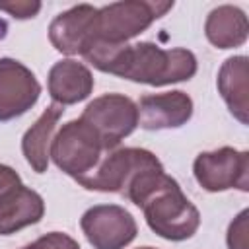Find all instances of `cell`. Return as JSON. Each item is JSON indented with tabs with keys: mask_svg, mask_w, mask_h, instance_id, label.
<instances>
[{
	"mask_svg": "<svg viewBox=\"0 0 249 249\" xmlns=\"http://www.w3.org/2000/svg\"><path fill=\"white\" fill-rule=\"evenodd\" d=\"M99 72L146 86L187 82L196 74L198 62L189 49H161L156 43L109 45L93 41L82 54Z\"/></svg>",
	"mask_w": 249,
	"mask_h": 249,
	"instance_id": "cell-1",
	"label": "cell"
},
{
	"mask_svg": "<svg viewBox=\"0 0 249 249\" xmlns=\"http://www.w3.org/2000/svg\"><path fill=\"white\" fill-rule=\"evenodd\" d=\"M130 202L142 208L148 228L161 239H191L200 226L198 208L165 171L148 177L130 196Z\"/></svg>",
	"mask_w": 249,
	"mask_h": 249,
	"instance_id": "cell-2",
	"label": "cell"
},
{
	"mask_svg": "<svg viewBox=\"0 0 249 249\" xmlns=\"http://www.w3.org/2000/svg\"><path fill=\"white\" fill-rule=\"evenodd\" d=\"M161 161L144 148H119L109 150L97 167L86 175L76 179L78 185H82L88 191H99V193H119L124 196L128 189L146 173L154 169H161Z\"/></svg>",
	"mask_w": 249,
	"mask_h": 249,
	"instance_id": "cell-3",
	"label": "cell"
},
{
	"mask_svg": "<svg viewBox=\"0 0 249 249\" xmlns=\"http://www.w3.org/2000/svg\"><path fill=\"white\" fill-rule=\"evenodd\" d=\"M171 8L173 2L161 0H123L97 8L93 41L109 45L128 43L146 31L156 19L165 16Z\"/></svg>",
	"mask_w": 249,
	"mask_h": 249,
	"instance_id": "cell-4",
	"label": "cell"
},
{
	"mask_svg": "<svg viewBox=\"0 0 249 249\" xmlns=\"http://www.w3.org/2000/svg\"><path fill=\"white\" fill-rule=\"evenodd\" d=\"M103 152L99 136L84 119L64 123L51 144V160L72 179L89 175L101 161Z\"/></svg>",
	"mask_w": 249,
	"mask_h": 249,
	"instance_id": "cell-5",
	"label": "cell"
},
{
	"mask_svg": "<svg viewBox=\"0 0 249 249\" xmlns=\"http://www.w3.org/2000/svg\"><path fill=\"white\" fill-rule=\"evenodd\" d=\"M80 119L95 130L105 152H109L134 132L138 126V109L123 93H103L86 105Z\"/></svg>",
	"mask_w": 249,
	"mask_h": 249,
	"instance_id": "cell-6",
	"label": "cell"
},
{
	"mask_svg": "<svg viewBox=\"0 0 249 249\" xmlns=\"http://www.w3.org/2000/svg\"><path fill=\"white\" fill-rule=\"evenodd\" d=\"M196 183L208 193L230 189L249 191V154L231 146H222L212 152H200L193 161Z\"/></svg>",
	"mask_w": 249,
	"mask_h": 249,
	"instance_id": "cell-7",
	"label": "cell"
},
{
	"mask_svg": "<svg viewBox=\"0 0 249 249\" xmlns=\"http://www.w3.org/2000/svg\"><path fill=\"white\" fill-rule=\"evenodd\" d=\"M80 228L93 249H124L138 233L134 216L119 204H95L88 208L80 218Z\"/></svg>",
	"mask_w": 249,
	"mask_h": 249,
	"instance_id": "cell-8",
	"label": "cell"
},
{
	"mask_svg": "<svg viewBox=\"0 0 249 249\" xmlns=\"http://www.w3.org/2000/svg\"><path fill=\"white\" fill-rule=\"evenodd\" d=\"M41 95L35 74L16 58H0V123L25 115Z\"/></svg>",
	"mask_w": 249,
	"mask_h": 249,
	"instance_id": "cell-9",
	"label": "cell"
},
{
	"mask_svg": "<svg viewBox=\"0 0 249 249\" xmlns=\"http://www.w3.org/2000/svg\"><path fill=\"white\" fill-rule=\"evenodd\" d=\"M97 8L91 4H78L58 14L49 25L51 45L68 56L84 54L95 37Z\"/></svg>",
	"mask_w": 249,
	"mask_h": 249,
	"instance_id": "cell-10",
	"label": "cell"
},
{
	"mask_svg": "<svg viewBox=\"0 0 249 249\" xmlns=\"http://www.w3.org/2000/svg\"><path fill=\"white\" fill-rule=\"evenodd\" d=\"M138 126L144 130H167L187 124L193 117V99L179 89L142 95L136 103Z\"/></svg>",
	"mask_w": 249,
	"mask_h": 249,
	"instance_id": "cell-11",
	"label": "cell"
},
{
	"mask_svg": "<svg viewBox=\"0 0 249 249\" xmlns=\"http://www.w3.org/2000/svg\"><path fill=\"white\" fill-rule=\"evenodd\" d=\"M93 74L91 70L74 58H62L54 62L47 76V89L53 97V103L74 105L88 99L93 91Z\"/></svg>",
	"mask_w": 249,
	"mask_h": 249,
	"instance_id": "cell-12",
	"label": "cell"
},
{
	"mask_svg": "<svg viewBox=\"0 0 249 249\" xmlns=\"http://www.w3.org/2000/svg\"><path fill=\"white\" fill-rule=\"evenodd\" d=\"M218 93L230 113L241 123H249V58L245 54L230 56L218 70Z\"/></svg>",
	"mask_w": 249,
	"mask_h": 249,
	"instance_id": "cell-13",
	"label": "cell"
},
{
	"mask_svg": "<svg viewBox=\"0 0 249 249\" xmlns=\"http://www.w3.org/2000/svg\"><path fill=\"white\" fill-rule=\"evenodd\" d=\"M45 216L43 196L23 183L0 196V235H12Z\"/></svg>",
	"mask_w": 249,
	"mask_h": 249,
	"instance_id": "cell-14",
	"label": "cell"
},
{
	"mask_svg": "<svg viewBox=\"0 0 249 249\" xmlns=\"http://www.w3.org/2000/svg\"><path fill=\"white\" fill-rule=\"evenodd\" d=\"M64 113V107L58 103H51L41 117L25 130L21 138V152L25 161L31 165L35 173H45L49 169L51 160V144L54 138L56 124Z\"/></svg>",
	"mask_w": 249,
	"mask_h": 249,
	"instance_id": "cell-15",
	"label": "cell"
},
{
	"mask_svg": "<svg viewBox=\"0 0 249 249\" xmlns=\"http://www.w3.org/2000/svg\"><path fill=\"white\" fill-rule=\"evenodd\" d=\"M204 35L216 49L241 47L249 37V21L245 12L233 4L214 8L206 18Z\"/></svg>",
	"mask_w": 249,
	"mask_h": 249,
	"instance_id": "cell-16",
	"label": "cell"
},
{
	"mask_svg": "<svg viewBox=\"0 0 249 249\" xmlns=\"http://www.w3.org/2000/svg\"><path fill=\"white\" fill-rule=\"evenodd\" d=\"M247 218H249V210L243 208L233 218V222L230 224L228 235H226L228 249H249V224H247Z\"/></svg>",
	"mask_w": 249,
	"mask_h": 249,
	"instance_id": "cell-17",
	"label": "cell"
},
{
	"mask_svg": "<svg viewBox=\"0 0 249 249\" xmlns=\"http://www.w3.org/2000/svg\"><path fill=\"white\" fill-rule=\"evenodd\" d=\"M21 249H80V243L62 231H51L41 235L39 239L23 245Z\"/></svg>",
	"mask_w": 249,
	"mask_h": 249,
	"instance_id": "cell-18",
	"label": "cell"
},
{
	"mask_svg": "<svg viewBox=\"0 0 249 249\" xmlns=\"http://www.w3.org/2000/svg\"><path fill=\"white\" fill-rule=\"evenodd\" d=\"M43 4L41 2H27V0H16V2H2L0 12H6L14 16L16 19H29L35 18L41 12Z\"/></svg>",
	"mask_w": 249,
	"mask_h": 249,
	"instance_id": "cell-19",
	"label": "cell"
},
{
	"mask_svg": "<svg viewBox=\"0 0 249 249\" xmlns=\"http://www.w3.org/2000/svg\"><path fill=\"white\" fill-rule=\"evenodd\" d=\"M19 185H21V177L18 175V171L12 169L10 165L0 163V196L10 193L12 189H16Z\"/></svg>",
	"mask_w": 249,
	"mask_h": 249,
	"instance_id": "cell-20",
	"label": "cell"
},
{
	"mask_svg": "<svg viewBox=\"0 0 249 249\" xmlns=\"http://www.w3.org/2000/svg\"><path fill=\"white\" fill-rule=\"evenodd\" d=\"M138 249H156V247H150V245H146V247H138Z\"/></svg>",
	"mask_w": 249,
	"mask_h": 249,
	"instance_id": "cell-21",
	"label": "cell"
}]
</instances>
